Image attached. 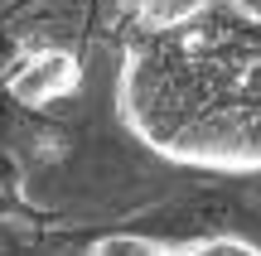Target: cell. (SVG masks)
<instances>
[{
  "label": "cell",
  "mask_w": 261,
  "mask_h": 256,
  "mask_svg": "<svg viewBox=\"0 0 261 256\" xmlns=\"http://www.w3.org/2000/svg\"><path fill=\"white\" fill-rule=\"evenodd\" d=\"M116 116L150 155L261 174V0H179L130 24Z\"/></svg>",
  "instance_id": "obj_1"
},
{
  "label": "cell",
  "mask_w": 261,
  "mask_h": 256,
  "mask_svg": "<svg viewBox=\"0 0 261 256\" xmlns=\"http://www.w3.org/2000/svg\"><path fill=\"white\" fill-rule=\"evenodd\" d=\"M10 87H15L19 102L48 106L54 97H68L77 87V63L63 48H34V53H24V63L10 73Z\"/></svg>",
  "instance_id": "obj_2"
},
{
  "label": "cell",
  "mask_w": 261,
  "mask_h": 256,
  "mask_svg": "<svg viewBox=\"0 0 261 256\" xmlns=\"http://www.w3.org/2000/svg\"><path fill=\"white\" fill-rule=\"evenodd\" d=\"M92 256H179V237H140V232H121V237H102L87 247Z\"/></svg>",
  "instance_id": "obj_3"
}]
</instances>
